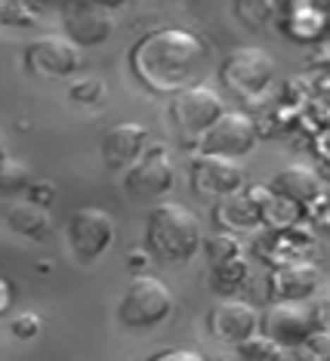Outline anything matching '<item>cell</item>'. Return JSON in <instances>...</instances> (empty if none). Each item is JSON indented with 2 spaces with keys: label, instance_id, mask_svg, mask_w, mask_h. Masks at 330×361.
Instances as JSON below:
<instances>
[{
  "label": "cell",
  "instance_id": "603a6c76",
  "mask_svg": "<svg viewBox=\"0 0 330 361\" xmlns=\"http://www.w3.org/2000/svg\"><path fill=\"white\" fill-rule=\"evenodd\" d=\"M102 93H105V87H102V80H96V78L78 80V84H71V90H68L71 102H78V105H93L102 99Z\"/></svg>",
  "mask_w": 330,
  "mask_h": 361
},
{
  "label": "cell",
  "instance_id": "7c38bea8",
  "mask_svg": "<svg viewBox=\"0 0 330 361\" xmlns=\"http://www.w3.org/2000/svg\"><path fill=\"white\" fill-rule=\"evenodd\" d=\"M123 188L133 198H161V195H167L173 188V161L167 158V152L145 149L142 158L127 170Z\"/></svg>",
  "mask_w": 330,
  "mask_h": 361
},
{
  "label": "cell",
  "instance_id": "5bb4252c",
  "mask_svg": "<svg viewBox=\"0 0 330 361\" xmlns=\"http://www.w3.org/2000/svg\"><path fill=\"white\" fill-rule=\"evenodd\" d=\"M148 149V130L136 121L111 127L102 136V161L109 170H130Z\"/></svg>",
  "mask_w": 330,
  "mask_h": 361
},
{
  "label": "cell",
  "instance_id": "2e32d148",
  "mask_svg": "<svg viewBox=\"0 0 330 361\" xmlns=\"http://www.w3.org/2000/svg\"><path fill=\"white\" fill-rule=\"evenodd\" d=\"M210 331L219 340L238 346L241 340L253 336L259 331V312L244 300H222L216 309L210 312Z\"/></svg>",
  "mask_w": 330,
  "mask_h": 361
},
{
  "label": "cell",
  "instance_id": "9a60e30c",
  "mask_svg": "<svg viewBox=\"0 0 330 361\" xmlns=\"http://www.w3.org/2000/svg\"><path fill=\"white\" fill-rule=\"evenodd\" d=\"M269 192L281 201H291L293 207L309 210L312 204L321 198V179L312 167H302V164H291V167L278 170L275 176L269 179Z\"/></svg>",
  "mask_w": 330,
  "mask_h": 361
},
{
  "label": "cell",
  "instance_id": "30bf717a",
  "mask_svg": "<svg viewBox=\"0 0 330 361\" xmlns=\"http://www.w3.org/2000/svg\"><path fill=\"white\" fill-rule=\"evenodd\" d=\"M114 241V223L102 207H80L68 219V244L80 259H96Z\"/></svg>",
  "mask_w": 330,
  "mask_h": 361
},
{
  "label": "cell",
  "instance_id": "484cf974",
  "mask_svg": "<svg viewBox=\"0 0 330 361\" xmlns=\"http://www.w3.org/2000/svg\"><path fill=\"white\" fill-rule=\"evenodd\" d=\"M0 10H4V4H0Z\"/></svg>",
  "mask_w": 330,
  "mask_h": 361
},
{
  "label": "cell",
  "instance_id": "cb8c5ba5",
  "mask_svg": "<svg viewBox=\"0 0 330 361\" xmlns=\"http://www.w3.org/2000/svg\"><path fill=\"white\" fill-rule=\"evenodd\" d=\"M148 361H210V358L204 355V352H195V349H164Z\"/></svg>",
  "mask_w": 330,
  "mask_h": 361
},
{
  "label": "cell",
  "instance_id": "277c9868",
  "mask_svg": "<svg viewBox=\"0 0 330 361\" xmlns=\"http://www.w3.org/2000/svg\"><path fill=\"white\" fill-rule=\"evenodd\" d=\"M170 312H173V293L154 275H136L118 302V318L127 327H136V331L167 322Z\"/></svg>",
  "mask_w": 330,
  "mask_h": 361
},
{
  "label": "cell",
  "instance_id": "d4e9b609",
  "mask_svg": "<svg viewBox=\"0 0 330 361\" xmlns=\"http://www.w3.org/2000/svg\"><path fill=\"white\" fill-rule=\"evenodd\" d=\"M37 318L35 315H22V318H16L13 322V334L16 336H35L37 334Z\"/></svg>",
  "mask_w": 330,
  "mask_h": 361
},
{
  "label": "cell",
  "instance_id": "44dd1931",
  "mask_svg": "<svg viewBox=\"0 0 330 361\" xmlns=\"http://www.w3.org/2000/svg\"><path fill=\"white\" fill-rule=\"evenodd\" d=\"M235 352L241 361H278L284 355V349H278L275 343L266 340L262 334H253V336H247V340H241L235 346Z\"/></svg>",
  "mask_w": 330,
  "mask_h": 361
},
{
  "label": "cell",
  "instance_id": "6da1fadb",
  "mask_svg": "<svg viewBox=\"0 0 330 361\" xmlns=\"http://www.w3.org/2000/svg\"><path fill=\"white\" fill-rule=\"evenodd\" d=\"M130 65L152 93L176 96L179 90L195 87L197 75L207 65V47L185 28H154L136 40Z\"/></svg>",
  "mask_w": 330,
  "mask_h": 361
},
{
  "label": "cell",
  "instance_id": "8fae6325",
  "mask_svg": "<svg viewBox=\"0 0 330 361\" xmlns=\"http://www.w3.org/2000/svg\"><path fill=\"white\" fill-rule=\"evenodd\" d=\"M25 65H28V71H35V75L65 78L80 68V50L74 44H68L62 35H44L28 44Z\"/></svg>",
  "mask_w": 330,
  "mask_h": 361
},
{
  "label": "cell",
  "instance_id": "7a4b0ae2",
  "mask_svg": "<svg viewBox=\"0 0 330 361\" xmlns=\"http://www.w3.org/2000/svg\"><path fill=\"white\" fill-rule=\"evenodd\" d=\"M145 250L161 262H188L201 250V223L185 204L161 201L148 210Z\"/></svg>",
  "mask_w": 330,
  "mask_h": 361
},
{
  "label": "cell",
  "instance_id": "5b68a950",
  "mask_svg": "<svg viewBox=\"0 0 330 361\" xmlns=\"http://www.w3.org/2000/svg\"><path fill=\"white\" fill-rule=\"evenodd\" d=\"M222 84L232 90L241 99H257L269 90L275 80V59L259 50V47H241V50L228 53L219 68Z\"/></svg>",
  "mask_w": 330,
  "mask_h": 361
},
{
  "label": "cell",
  "instance_id": "ba28073f",
  "mask_svg": "<svg viewBox=\"0 0 330 361\" xmlns=\"http://www.w3.org/2000/svg\"><path fill=\"white\" fill-rule=\"evenodd\" d=\"M188 183L201 198H228L244 185V170L238 161L216 158V154H197L188 164Z\"/></svg>",
  "mask_w": 330,
  "mask_h": 361
},
{
  "label": "cell",
  "instance_id": "4fadbf2b",
  "mask_svg": "<svg viewBox=\"0 0 330 361\" xmlns=\"http://www.w3.org/2000/svg\"><path fill=\"white\" fill-rule=\"evenodd\" d=\"M318 290V269L306 259L278 262L269 275V293L275 302H306Z\"/></svg>",
  "mask_w": 330,
  "mask_h": 361
},
{
  "label": "cell",
  "instance_id": "7402d4cb",
  "mask_svg": "<svg viewBox=\"0 0 330 361\" xmlns=\"http://www.w3.org/2000/svg\"><path fill=\"white\" fill-rule=\"evenodd\" d=\"M201 247H204V253H207V259L213 262V266L241 257V244H238V238L228 235V232H219V235L207 238V241H201Z\"/></svg>",
  "mask_w": 330,
  "mask_h": 361
},
{
  "label": "cell",
  "instance_id": "9c48e42d",
  "mask_svg": "<svg viewBox=\"0 0 330 361\" xmlns=\"http://www.w3.org/2000/svg\"><path fill=\"white\" fill-rule=\"evenodd\" d=\"M65 16V40L80 47H99L111 37L114 31V19L111 10L102 4H87V0H78V4H65L62 6Z\"/></svg>",
  "mask_w": 330,
  "mask_h": 361
},
{
  "label": "cell",
  "instance_id": "ac0fdd59",
  "mask_svg": "<svg viewBox=\"0 0 330 361\" xmlns=\"http://www.w3.org/2000/svg\"><path fill=\"white\" fill-rule=\"evenodd\" d=\"M281 10L291 13V19L281 22V31H287L293 40H318L324 35V6L315 4H291L281 6Z\"/></svg>",
  "mask_w": 330,
  "mask_h": 361
},
{
  "label": "cell",
  "instance_id": "d6986e66",
  "mask_svg": "<svg viewBox=\"0 0 330 361\" xmlns=\"http://www.w3.org/2000/svg\"><path fill=\"white\" fill-rule=\"evenodd\" d=\"M10 226L25 238H44L49 232V216L37 204H16L10 210Z\"/></svg>",
  "mask_w": 330,
  "mask_h": 361
},
{
  "label": "cell",
  "instance_id": "ffe728a7",
  "mask_svg": "<svg viewBox=\"0 0 330 361\" xmlns=\"http://www.w3.org/2000/svg\"><path fill=\"white\" fill-rule=\"evenodd\" d=\"M247 278H250V266H247L244 257L219 262V266H213V272H210V281L219 293H238L247 284Z\"/></svg>",
  "mask_w": 330,
  "mask_h": 361
},
{
  "label": "cell",
  "instance_id": "3957f363",
  "mask_svg": "<svg viewBox=\"0 0 330 361\" xmlns=\"http://www.w3.org/2000/svg\"><path fill=\"white\" fill-rule=\"evenodd\" d=\"M259 331L278 349L306 346L309 336L324 331V306L306 302H271L259 315Z\"/></svg>",
  "mask_w": 330,
  "mask_h": 361
},
{
  "label": "cell",
  "instance_id": "8992f818",
  "mask_svg": "<svg viewBox=\"0 0 330 361\" xmlns=\"http://www.w3.org/2000/svg\"><path fill=\"white\" fill-rule=\"evenodd\" d=\"M222 111H226L222 96L207 84H195V87L179 90L170 102L173 124L183 130V133H195V136L207 133V130L219 121Z\"/></svg>",
  "mask_w": 330,
  "mask_h": 361
},
{
  "label": "cell",
  "instance_id": "e0dca14e",
  "mask_svg": "<svg viewBox=\"0 0 330 361\" xmlns=\"http://www.w3.org/2000/svg\"><path fill=\"white\" fill-rule=\"evenodd\" d=\"M213 216H216V226L222 232L235 235L241 228H253L259 226V207L250 201V195H228V198H219V204L213 207Z\"/></svg>",
  "mask_w": 330,
  "mask_h": 361
},
{
  "label": "cell",
  "instance_id": "52a82bcc",
  "mask_svg": "<svg viewBox=\"0 0 330 361\" xmlns=\"http://www.w3.org/2000/svg\"><path fill=\"white\" fill-rule=\"evenodd\" d=\"M259 130L244 111H222L219 121L207 133H201V154H216V158L238 161L253 152Z\"/></svg>",
  "mask_w": 330,
  "mask_h": 361
}]
</instances>
